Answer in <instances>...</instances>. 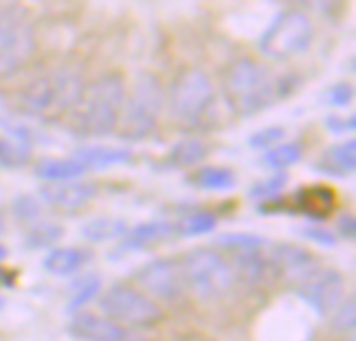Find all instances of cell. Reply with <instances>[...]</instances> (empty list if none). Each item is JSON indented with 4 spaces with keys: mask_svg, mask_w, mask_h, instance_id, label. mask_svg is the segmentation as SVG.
I'll use <instances>...</instances> for the list:
<instances>
[{
    "mask_svg": "<svg viewBox=\"0 0 356 341\" xmlns=\"http://www.w3.org/2000/svg\"><path fill=\"white\" fill-rule=\"evenodd\" d=\"M125 98V81L119 73H104L81 88L69 110L67 127L79 138H104L117 129Z\"/></svg>",
    "mask_w": 356,
    "mask_h": 341,
    "instance_id": "7a4b0ae2",
    "label": "cell"
},
{
    "mask_svg": "<svg viewBox=\"0 0 356 341\" xmlns=\"http://www.w3.org/2000/svg\"><path fill=\"white\" fill-rule=\"evenodd\" d=\"M217 246L232 252H244V250H263L267 242L265 238L254 233H223L217 238Z\"/></svg>",
    "mask_w": 356,
    "mask_h": 341,
    "instance_id": "4dcf8cb0",
    "label": "cell"
},
{
    "mask_svg": "<svg viewBox=\"0 0 356 341\" xmlns=\"http://www.w3.org/2000/svg\"><path fill=\"white\" fill-rule=\"evenodd\" d=\"M338 233L344 240H355L356 235V219L353 215H340L338 219Z\"/></svg>",
    "mask_w": 356,
    "mask_h": 341,
    "instance_id": "74e56055",
    "label": "cell"
},
{
    "mask_svg": "<svg viewBox=\"0 0 356 341\" xmlns=\"http://www.w3.org/2000/svg\"><path fill=\"white\" fill-rule=\"evenodd\" d=\"M300 235L307 238L309 242H315L319 246H325V248H334L338 244V238L330 231V229H323L321 225H309V227H302L300 229Z\"/></svg>",
    "mask_w": 356,
    "mask_h": 341,
    "instance_id": "d590c367",
    "label": "cell"
},
{
    "mask_svg": "<svg viewBox=\"0 0 356 341\" xmlns=\"http://www.w3.org/2000/svg\"><path fill=\"white\" fill-rule=\"evenodd\" d=\"M215 88L211 77L200 69L181 71L169 88V113L186 125L198 123L213 106Z\"/></svg>",
    "mask_w": 356,
    "mask_h": 341,
    "instance_id": "52a82bcc",
    "label": "cell"
},
{
    "mask_svg": "<svg viewBox=\"0 0 356 341\" xmlns=\"http://www.w3.org/2000/svg\"><path fill=\"white\" fill-rule=\"evenodd\" d=\"M290 177L286 171H275L273 175L257 181L252 188H250V198L254 200H261V202H267V200H273V198H280V194L284 192V188L288 185Z\"/></svg>",
    "mask_w": 356,
    "mask_h": 341,
    "instance_id": "f546056e",
    "label": "cell"
},
{
    "mask_svg": "<svg viewBox=\"0 0 356 341\" xmlns=\"http://www.w3.org/2000/svg\"><path fill=\"white\" fill-rule=\"evenodd\" d=\"M353 98H355V88L350 83H346V81H340V83L332 85L330 92H327V102H330V106H336V108L348 106L353 102Z\"/></svg>",
    "mask_w": 356,
    "mask_h": 341,
    "instance_id": "e575fe53",
    "label": "cell"
},
{
    "mask_svg": "<svg viewBox=\"0 0 356 341\" xmlns=\"http://www.w3.org/2000/svg\"><path fill=\"white\" fill-rule=\"evenodd\" d=\"M81 88V77L75 71L67 67L52 69L23 85L17 94V110L42 121L58 119L71 110Z\"/></svg>",
    "mask_w": 356,
    "mask_h": 341,
    "instance_id": "3957f363",
    "label": "cell"
},
{
    "mask_svg": "<svg viewBox=\"0 0 356 341\" xmlns=\"http://www.w3.org/2000/svg\"><path fill=\"white\" fill-rule=\"evenodd\" d=\"M298 81L292 73L277 77L259 60L242 56L223 73V98L236 117H254L277 100L288 98Z\"/></svg>",
    "mask_w": 356,
    "mask_h": 341,
    "instance_id": "6da1fadb",
    "label": "cell"
},
{
    "mask_svg": "<svg viewBox=\"0 0 356 341\" xmlns=\"http://www.w3.org/2000/svg\"><path fill=\"white\" fill-rule=\"evenodd\" d=\"M173 235L175 233H173L171 221H148V223L136 225L134 229H127V233L119 240L117 248L111 252V260H117L129 252L146 250V248L156 246Z\"/></svg>",
    "mask_w": 356,
    "mask_h": 341,
    "instance_id": "5bb4252c",
    "label": "cell"
},
{
    "mask_svg": "<svg viewBox=\"0 0 356 341\" xmlns=\"http://www.w3.org/2000/svg\"><path fill=\"white\" fill-rule=\"evenodd\" d=\"M163 104H165V94L159 77L148 71L138 73L129 92L123 98V106L117 123L119 138L125 142L146 140L156 129Z\"/></svg>",
    "mask_w": 356,
    "mask_h": 341,
    "instance_id": "277c9868",
    "label": "cell"
},
{
    "mask_svg": "<svg viewBox=\"0 0 356 341\" xmlns=\"http://www.w3.org/2000/svg\"><path fill=\"white\" fill-rule=\"evenodd\" d=\"M102 290V279L96 273H86L77 277L71 288H69V298H67V313L75 315L79 313L86 304L96 300V296Z\"/></svg>",
    "mask_w": 356,
    "mask_h": 341,
    "instance_id": "cb8c5ba5",
    "label": "cell"
},
{
    "mask_svg": "<svg viewBox=\"0 0 356 341\" xmlns=\"http://www.w3.org/2000/svg\"><path fill=\"white\" fill-rule=\"evenodd\" d=\"M296 296L319 317H327L344 300V275L336 269H313L296 283Z\"/></svg>",
    "mask_w": 356,
    "mask_h": 341,
    "instance_id": "9c48e42d",
    "label": "cell"
},
{
    "mask_svg": "<svg viewBox=\"0 0 356 341\" xmlns=\"http://www.w3.org/2000/svg\"><path fill=\"white\" fill-rule=\"evenodd\" d=\"M100 313L104 319L134 327H148L161 321V308L154 300H150L146 294L127 288V285H115L111 288L98 302Z\"/></svg>",
    "mask_w": 356,
    "mask_h": 341,
    "instance_id": "ba28073f",
    "label": "cell"
},
{
    "mask_svg": "<svg viewBox=\"0 0 356 341\" xmlns=\"http://www.w3.org/2000/svg\"><path fill=\"white\" fill-rule=\"evenodd\" d=\"M0 285H4V288H13V285H15V275L8 273V271L2 269V267H0Z\"/></svg>",
    "mask_w": 356,
    "mask_h": 341,
    "instance_id": "ab89813d",
    "label": "cell"
},
{
    "mask_svg": "<svg viewBox=\"0 0 356 341\" xmlns=\"http://www.w3.org/2000/svg\"><path fill=\"white\" fill-rule=\"evenodd\" d=\"M92 258L86 248H54L44 258V269L54 277H69L77 273Z\"/></svg>",
    "mask_w": 356,
    "mask_h": 341,
    "instance_id": "ffe728a7",
    "label": "cell"
},
{
    "mask_svg": "<svg viewBox=\"0 0 356 341\" xmlns=\"http://www.w3.org/2000/svg\"><path fill=\"white\" fill-rule=\"evenodd\" d=\"M234 277L240 279L246 285H261L267 277L273 275L269 256L261 250H244L234 252Z\"/></svg>",
    "mask_w": 356,
    "mask_h": 341,
    "instance_id": "d6986e66",
    "label": "cell"
},
{
    "mask_svg": "<svg viewBox=\"0 0 356 341\" xmlns=\"http://www.w3.org/2000/svg\"><path fill=\"white\" fill-rule=\"evenodd\" d=\"M4 306H6V300H4V298H2V296H0V310H2V308H4Z\"/></svg>",
    "mask_w": 356,
    "mask_h": 341,
    "instance_id": "7bdbcfd3",
    "label": "cell"
},
{
    "mask_svg": "<svg viewBox=\"0 0 356 341\" xmlns=\"http://www.w3.org/2000/svg\"><path fill=\"white\" fill-rule=\"evenodd\" d=\"M313 23L302 10H284L259 38V50L273 60H288L313 42Z\"/></svg>",
    "mask_w": 356,
    "mask_h": 341,
    "instance_id": "8992f818",
    "label": "cell"
},
{
    "mask_svg": "<svg viewBox=\"0 0 356 341\" xmlns=\"http://www.w3.org/2000/svg\"><path fill=\"white\" fill-rule=\"evenodd\" d=\"M86 173L88 171L77 160H73L71 156L69 158H50V156H46V158H40L33 165V175L38 179L52 181V183L77 181Z\"/></svg>",
    "mask_w": 356,
    "mask_h": 341,
    "instance_id": "44dd1931",
    "label": "cell"
},
{
    "mask_svg": "<svg viewBox=\"0 0 356 341\" xmlns=\"http://www.w3.org/2000/svg\"><path fill=\"white\" fill-rule=\"evenodd\" d=\"M269 256V265L273 275H284L292 281H300L315 269L313 254L296 244H275Z\"/></svg>",
    "mask_w": 356,
    "mask_h": 341,
    "instance_id": "9a60e30c",
    "label": "cell"
},
{
    "mask_svg": "<svg viewBox=\"0 0 356 341\" xmlns=\"http://www.w3.org/2000/svg\"><path fill=\"white\" fill-rule=\"evenodd\" d=\"M136 281L146 294L159 300H177L186 290L181 265L171 258H154L146 263L136 273Z\"/></svg>",
    "mask_w": 356,
    "mask_h": 341,
    "instance_id": "8fae6325",
    "label": "cell"
},
{
    "mask_svg": "<svg viewBox=\"0 0 356 341\" xmlns=\"http://www.w3.org/2000/svg\"><path fill=\"white\" fill-rule=\"evenodd\" d=\"M217 223H219L217 215L209 210H194L173 223V233L177 238H198V235H207L215 231Z\"/></svg>",
    "mask_w": 356,
    "mask_h": 341,
    "instance_id": "484cf974",
    "label": "cell"
},
{
    "mask_svg": "<svg viewBox=\"0 0 356 341\" xmlns=\"http://www.w3.org/2000/svg\"><path fill=\"white\" fill-rule=\"evenodd\" d=\"M21 13V8L19 6H15V4H6V6H0V31L4 29V25L15 17V15H19Z\"/></svg>",
    "mask_w": 356,
    "mask_h": 341,
    "instance_id": "f35d334b",
    "label": "cell"
},
{
    "mask_svg": "<svg viewBox=\"0 0 356 341\" xmlns=\"http://www.w3.org/2000/svg\"><path fill=\"white\" fill-rule=\"evenodd\" d=\"M302 156H305V146L300 142L292 140V142H282V144L269 148L263 154V163L273 171H284V169H290L296 163H300Z\"/></svg>",
    "mask_w": 356,
    "mask_h": 341,
    "instance_id": "4316f807",
    "label": "cell"
},
{
    "mask_svg": "<svg viewBox=\"0 0 356 341\" xmlns=\"http://www.w3.org/2000/svg\"><path fill=\"white\" fill-rule=\"evenodd\" d=\"M186 288L202 300H217L234 288V271L221 254L207 248H194L181 258Z\"/></svg>",
    "mask_w": 356,
    "mask_h": 341,
    "instance_id": "5b68a950",
    "label": "cell"
},
{
    "mask_svg": "<svg viewBox=\"0 0 356 341\" xmlns=\"http://www.w3.org/2000/svg\"><path fill=\"white\" fill-rule=\"evenodd\" d=\"M67 333L77 341H123L125 331L113 321L79 310L67 323Z\"/></svg>",
    "mask_w": 356,
    "mask_h": 341,
    "instance_id": "2e32d148",
    "label": "cell"
},
{
    "mask_svg": "<svg viewBox=\"0 0 356 341\" xmlns=\"http://www.w3.org/2000/svg\"><path fill=\"white\" fill-rule=\"evenodd\" d=\"M338 206V196L330 185L317 183V185H302L290 200H288V213H298L307 221L321 223L327 221Z\"/></svg>",
    "mask_w": 356,
    "mask_h": 341,
    "instance_id": "7c38bea8",
    "label": "cell"
},
{
    "mask_svg": "<svg viewBox=\"0 0 356 341\" xmlns=\"http://www.w3.org/2000/svg\"><path fill=\"white\" fill-rule=\"evenodd\" d=\"M127 233V225L121 219L113 217H98L88 221L81 227V238L88 240L90 244H104L111 240H121Z\"/></svg>",
    "mask_w": 356,
    "mask_h": 341,
    "instance_id": "d4e9b609",
    "label": "cell"
},
{
    "mask_svg": "<svg viewBox=\"0 0 356 341\" xmlns=\"http://www.w3.org/2000/svg\"><path fill=\"white\" fill-rule=\"evenodd\" d=\"M73 160H77L86 171H100L115 165H129L134 163V152L119 146H102V144H88L79 146L71 154Z\"/></svg>",
    "mask_w": 356,
    "mask_h": 341,
    "instance_id": "ac0fdd59",
    "label": "cell"
},
{
    "mask_svg": "<svg viewBox=\"0 0 356 341\" xmlns=\"http://www.w3.org/2000/svg\"><path fill=\"white\" fill-rule=\"evenodd\" d=\"M207 144L198 138H184L179 140L163 160L165 169H192L207 158Z\"/></svg>",
    "mask_w": 356,
    "mask_h": 341,
    "instance_id": "7402d4cb",
    "label": "cell"
},
{
    "mask_svg": "<svg viewBox=\"0 0 356 341\" xmlns=\"http://www.w3.org/2000/svg\"><path fill=\"white\" fill-rule=\"evenodd\" d=\"M35 52L33 29L23 21V10L15 15L0 31V79L21 71Z\"/></svg>",
    "mask_w": 356,
    "mask_h": 341,
    "instance_id": "30bf717a",
    "label": "cell"
},
{
    "mask_svg": "<svg viewBox=\"0 0 356 341\" xmlns=\"http://www.w3.org/2000/svg\"><path fill=\"white\" fill-rule=\"evenodd\" d=\"M356 325V304L355 298H346L340 302V306L334 310V317H332V329L334 331H353Z\"/></svg>",
    "mask_w": 356,
    "mask_h": 341,
    "instance_id": "d6a6232c",
    "label": "cell"
},
{
    "mask_svg": "<svg viewBox=\"0 0 356 341\" xmlns=\"http://www.w3.org/2000/svg\"><path fill=\"white\" fill-rule=\"evenodd\" d=\"M96 194H98L96 183L65 181V183H50V185L40 188L38 200L58 210H77L86 206L90 200H94Z\"/></svg>",
    "mask_w": 356,
    "mask_h": 341,
    "instance_id": "4fadbf2b",
    "label": "cell"
},
{
    "mask_svg": "<svg viewBox=\"0 0 356 341\" xmlns=\"http://www.w3.org/2000/svg\"><path fill=\"white\" fill-rule=\"evenodd\" d=\"M325 127L336 133V135H342V133H350L356 129V115H348V117H340V115H327L325 117Z\"/></svg>",
    "mask_w": 356,
    "mask_h": 341,
    "instance_id": "8d00e7d4",
    "label": "cell"
},
{
    "mask_svg": "<svg viewBox=\"0 0 356 341\" xmlns=\"http://www.w3.org/2000/svg\"><path fill=\"white\" fill-rule=\"evenodd\" d=\"M65 235V227L58 225V223H50V221H42V223H35L25 240H23V246L29 248V250H42V248H50L54 246L60 238Z\"/></svg>",
    "mask_w": 356,
    "mask_h": 341,
    "instance_id": "f1b7e54d",
    "label": "cell"
},
{
    "mask_svg": "<svg viewBox=\"0 0 356 341\" xmlns=\"http://www.w3.org/2000/svg\"><path fill=\"white\" fill-rule=\"evenodd\" d=\"M313 169L336 179L353 175L356 171V140L350 138L323 150L321 156L313 163Z\"/></svg>",
    "mask_w": 356,
    "mask_h": 341,
    "instance_id": "e0dca14e",
    "label": "cell"
},
{
    "mask_svg": "<svg viewBox=\"0 0 356 341\" xmlns=\"http://www.w3.org/2000/svg\"><path fill=\"white\" fill-rule=\"evenodd\" d=\"M10 210L15 215L17 221L29 223V221H38L40 213H42V202L38 200V196H29V194H19L13 204Z\"/></svg>",
    "mask_w": 356,
    "mask_h": 341,
    "instance_id": "1f68e13d",
    "label": "cell"
},
{
    "mask_svg": "<svg viewBox=\"0 0 356 341\" xmlns=\"http://www.w3.org/2000/svg\"><path fill=\"white\" fill-rule=\"evenodd\" d=\"M188 181L198 188V190H209V192H229L236 188L238 179L236 173L227 167H202L194 171Z\"/></svg>",
    "mask_w": 356,
    "mask_h": 341,
    "instance_id": "603a6c76",
    "label": "cell"
},
{
    "mask_svg": "<svg viewBox=\"0 0 356 341\" xmlns=\"http://www.w3.org/2000/svg\"><path fill=\"white\" fill-rule=\"evenodd\" d=\"M6 256H8V250H6V248H4V246L0 244V260H4Z\"/></svg>",
    "mask_w": 356,
    "mask_h": 341,
    "instance_id": "60d3db41",
    "label": "cell"
},
{
    "mask_svg": "<svg viewBox=\"0 0 356 341\" xmlns=\"http://www.w3.org/2000/svg\"><path fill=\"white\" fill-rule=\"evenodd\" d=\"M4 233V217H2V213H0V235Z\"/></svg>",
    "mask_w": 356,
    "mask_h": 341,
    "instance_id": "b9f144b4",
    "label": "cell"
},
{
    "mask_svg": "<svg viewBox=\"0 0 356 341\" xmlns=\"http://www.w3.org/2000/svg\"><path fill=\"white\" fill-rule=\"evenodd\" d=\"M286 138V129L280 127V125H273V127H265V129H259L257 133H252L248 138V146L254 148V150H269L277 144H282V140Z\"/></svg>",
    "mask_w": 356,
    "mask_h": 341,
    "instance_id": "836d02e7",
    "label": "cell"
},
{
    "mask_svg": "<svg viewBox=\"0 0 356 341\" xmlns=\"http://www.w3.org/2000/svg\"><path fill=\"white\" fill-rule=\"evenodd\" d=\"M29 163H31L29 146L0 135V169L2 171H19L27 167Z\"/></svg>",
    "mask_w": 356,
    "mask_h": 341,
    "instance_id": "83f0119b",
    "label": "cell"
}]
</instances>
